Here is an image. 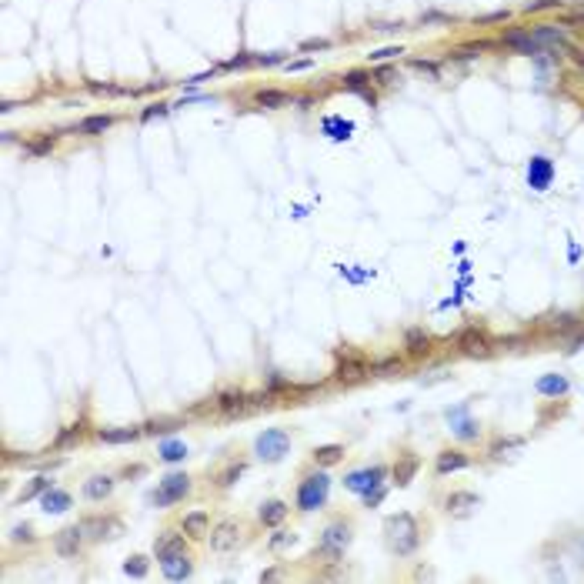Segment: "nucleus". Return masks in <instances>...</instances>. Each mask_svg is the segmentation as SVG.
Instances as JSON below:
<instances>
[{"label":"nucleus","mask_w":584,"mask_h":584,"mask_svg":"<svg viewBox=\"0 0 584 584\" xmlns=\"http://www.w3.org/2000/svg\"><path fill=\"white\" fill-rule=\"evenodd\" d=\"M327 494H331V474L324 468L321 471H307V474L298 481V494H294V508L298 511H321L327 504Z\"/></svg>","instance_id":"f257e3e1"},{"label":"nucleus","mask_w":584,"mask_h":584,"mask_svg":"<svg viewBox=\"0 0 584 584\" xmlns=\"http://www.w3.org/2000/svg\"><path fill=\"white\" fill-rule=\"evenodd\" d=\"M384 534H388L390 551L397 558H411L421 544V531H417V521L411 514H394V518L384 521Z\"/></svg>","instance_id":"f03ea898"},{"label":"nucleus","mask_w":584,"mask_h":584,"mask_svg":"<svg viewBox=\"0 0 584 584\" xmlns=\"http://www.w3.org/2000/svg\"><path fill=\"white\" fill-rule=\"evenodd\" d=\"M347 544H351V521H331L324 528V534H321V541H317V548H314V554H321V558H327V561H341L347 551Z\"/></svg>","instance_id":"7ed1b4c3"},{"label":"nucleus","mask_w":584,"mask_h":584,"mask_svg":"<svg viewBox=\"0 0 584 584\" xmlns=\"http://www.w3.org/2000/svg\"><path fill=\"white\" fill-rule=\"evenodd\" d=\"M191 488H194V484H191V477L184 474V471H171V474L157 484V491L147 494V504H154V508H171V504H180V501L191 494Z\"/></svg>","instance_id":"20e7f679"},{"label":"nucleus","mask_w":584,"mask_h":584,"mask_svg":"<svg viewBox=\"0 0 584 584\" xmlns=\"http://www.w3.org/2000/svg\"><path fill=\"white\" fill-rule=\"evenodd\" d=\"M287 451H291V431H284V428H267L254 441V455L267 464H278Z\"/></svg>","instance_id":"39448f33"},{"label":"nucleus","mask_w":584,"mask_h":584,"mask_svg":"<svg viewBox=\"0 0 584 584\" xmlns=\"http://www.w3.org/2000/svg\"><path fill=\"white\" fill-rule=\"evenodd\" d=\"M81 528H84L87 541H104V538H121L124 534V524L114 514H87L81 521Z\"/></svg>","instance_id":"423d86ee"},{"label":"nucleus","mask_w":584,"mask_h":584,"mask_svg":"<svg viewBox=\"0 0 584 584\" xmlns=\"http://www.w3.org/2000/svg\"><path fill=\"white\" fill-rule=\"evenodd\" d=\"M384 477H388V468H384V464H374V468H361V471L344 474V488L364 498L368 491H374V488H381V484H384Z\"/></svg>","instance_id":"0eeeda50"},{"label":"nucleus","mask_w":584,"mask_h":584,"mask_svg":"<svg viewBox=\"0 0 584 584\" xmlns=\"http://www.w3.org/2000/svg\"><path fill=\"white\" fill-rule=\"evenodd\" d=\"M207 538H211V548H214L217 554H227V551H234L238 541H240V524L238 521H231V518L217 521Z\"/></svg>","instance_id":"6e6552de"},{"label":"nucleus","mask_w":584,"mask_h":584,"mask_svg":"<svg viewBox=\"0 0 584 584\" xmlns=\"http://www.w3.org/2000/svg\"><path fill=\"white\" fill-rule=\"evenodd\" d=\"M87 534L81 524H70V528H64V531H57L54 534V551L61 554V558H77L81 554V548H84Z\"/></svg>","instance_id":"1a4fd4ad"},{"label":"nucleus","mask_w":584,"mask_h":584,"mask_svg":"<svg viewBox=\"0 0 584 584\" xmlns=\"http://www.w3.org/2000/svg\"><path fill=\"white\" fill-rule=\"evenodd\" d=\"M371 371V364L361 357V354H354L351 347H344V351H337V381H357V377H364Z\"/></svg>","instance_id":"9d476101"},{"label":"nucleus","mask_w":584,"mask_h":584,"mask_svg":"<svg viewBox=\"0 0 584 584\" xmlns=\"http://www.w3.org/2000/svg\"><path fill=\"white\" fill-rule=\"evenodd\" d=\"M160 571H164L167 581H187L194 574V558L187 551H174V554H167L160 561Z\"/></svg>","instance_id":"9b49d317"},{"label":"nucleus","mask_w":584,"mask_h":584,"mask_svg":"<svg viewBox=\"0 0 584 584\" xmlns=\"http://www.w3.org/2000/svg\"><path fill=\"white\" fill-rule=\"evenodd\" d=\"M457 347H461L464 354H471V357H488V354H491L488 334L477 331V327H464V331L457 334Z\"/></svg>","instance_id":"f8f14e48"},{"label":"nucleus","mask_w":584,"mask_h":584,"mask_svg":"<svg viewBox=\"0 0 584 584\" xmlns=\"http://www.w3.org/2000/svg\"><path fill=\"white\" fill-rule=\"evenodd\" d=\"M81 494L87 501H94V504H101V501H107L114 494V477L110 474H94L84 481V488H81Z\"/></svg>","instance_id":"ddd939ff"},{"label":"nucleus","mask_w":584,"mask_h":584,"mask_svg":"<svg viewBox=\"0 0 584 584\" xmlns=\"http://www.w3.org/2000/svg\"><path fill=\"white\" fill-rule=\"evenodd\" d=\"M251 397L244 394V390H224V394H217V408L227 414V417H234V414H247L254 404H247Z\"/></svg>","instance_id":"4468645a"},{"label":"nucleus","mask_w":584,"mask_h":584,"mask_svg":"<svg viewBox=\"0 0 584 584\" xmlns=\"http://www.w3.org/2000/svg\"><path fill=\"white\" fill-rule=\"evenodd\" d=\"M70 504H74V498H70L67 491H61V488H47L41 494L43 514H64V511H70Z\"/></svg>","instance_id":"2eb2a0df"},{"label":"nucleus","mask_w":584,"mask_h":584,"mask_svg":"<svg viewBox=\"0 0 584 584\" xmlns=\"http://www.w3.org/2000/svg\"><path fill=\"white\" fill-rule=\"evenodd\" d=\"M180 528H184V534L187 538H207L211 534V514L207 511H187L184 514V521H180Z\"/></svg>","instance_id":"dca6fc26"},{"label":"nucleus","mask_w":584,"mask_h":584,"mask_svg":"<svg viewBox=\"0 0 584 584\" xmlns=\"http://www.w3.org/2000/svg\"><path fill=\"white\" fill-rule=\"evenodd\" d=\"M287 501H281V498H271V501H264L260 504V511H258V521L264 524V528H278L284 518H287Z\"/></svg>","instance_id":"f3484780"},{"label":"nucleus","mask_w":584,"mask_h":584,"mask_svg":"<svg viewBox=\"0 0 584 584\" xmlns=\"http://www.w3.org/2000/svg\"><path fill=\"white\" fill-rule=\"evenodd\" d=\"M174 551H187L184 534H177V531H164V534H157V541H154V558H157V561H164V558L174 554Z\"/></svg>","instance_id":"a211bd4d"},{"label":"nucleus","mask_w":584,"mask_h":584,"mask_svg":"<svg viewBox=\"0 0 584 584\" xmlns=\"http://www.w3.org/2000/svg\"><path fill=\"white\" fill-rule=\"evenodd\" d=\"M140 434H144V424H140V428H101L94 437L104 441V444H130V441H137Z\"/></svg>","instance_id":"6ab92c4d"},{"label":"nucleus","mask_w":584,"mask_h":584,"mask_svg":"<svg viewBox=\"0 0 584 584\" xmlns=\"http://www.w3.org/2000/svg\"><path fill=\"white\" fill-rule=\"evenodd\" d=\"M468 464H471V457L461 455V451H441L437 455V474H451V471H461Z\"/></svg>","instance_id":"aec40b11"},{"label":"nucleus","mask_w":584,"mask_h":584,"mask_svg":"<svg viewBox=\"0 0 584 584\" xmlns=\"http://www.w3.org/2000/svg\"><path fill=\"white\" fill-rule=\"evenodd\" d=\"M311 457H314L317 468H331V464H337L344 457V444H321V448L311 451Z\"/></svg>","instance_id":"412c9836"},{"label":"nucleus","mask_w":584,"mask_h":584,"mask_svg":"<svg viewBox=\"0 0 584 584\" xmlns=\"http://www.w3.org/2000/svg\"><path fill=\"white\" fill-rule=\"evenodd\" d=\"M110 124H114V114H94V117H84V121L77 124V134L94 137V134H104Z\"/></svg>","instance_id":"4be33fe9"},{"label":"nucleus","mask_w":584,"mask_h":584,"mask_svg":"<svg viewBox=\"0 0 584 584\" xmlns=\"http://www.w3.org/2000/svg\"><path fill=\"white\" fill-rule=\"evenodd\" d=\"M528 177H531V187L544 191V187L551 184V164H548L544 157H534V160H531V171H528Z\"/></svg>","instance_id":"5701e85b"},{"label":"nucleus","mask_w":584,"mask_h":584,"mask_svg":"<svg viewBox=\"0 0 584 584\" xmlns=\"http://www.w3.org/2000/svg\"><path fill=\"white\" fill-rule=\"evenodd\" d=\"M244 468H247L244 461H231V464H227V468H224V471L214 477V484H217V488H231V484H234V481L244 474Z\"/></svg>","instance_id":"b1692460"},{"label":"nucleus","mask_w":584,"mask_h":584,"mask_svg":"<svg viewBox=\"0 0 584 584\" xmlns=\"http://www.w3.org/2000/svg\"><path fill=\"white\" fill-rule=\"evenodd\" d=\"M414 471H417V457H404L397 468H394V484L397 488H404V484H411Z\"/></svg>","instance_id":"393cba45"},{"label":"nucleus","mask_w":584,"mask_h":584,"mask_svg":"<svg viewBox=\"0 0 584 584\" xmlns=\"http://www.w3.org/2000/svg\"><path fill=\"white\" fill-rule=\"evenodd\" d=\"M464 414H468L464 408H457V411H448V417H451V421L457 424L455 431L461 434V437H468V441H471V437H477V431H474V421H468Z\"/></svg>","instance_id":"a878e982"},{"label":"nucleus","mask_w":584,"mask_h":584,"mask_svg":"<svg viewBox=\"0 0 584 584\" xmlns=\"http://www.w3.org/2000/svg\"><path fill=\"white\" fill-rule=\"evenodd\" d=\"M47 488H54V484H50V477H34V481H30V488H23L21 494H17V504H23V501H34V498H41V494L47 491Z\"/></svg>","instance_id":"bb28decb"},{"label":"nucleus","mask_w":584,"mask_h":584,"mask_svg":"<svg viewBox=\"0 0 584 584\" xmlns=\"http://www.w3.org/2000/svg\"><path fill=\"white\" fill-rule=\"evenodd\" d=\"M538 390H541V394H548V397H558V394H564V390H567V381H564V377H558V374H551V377H541V381H538Z\"/></svg>","instance_id":"cd10ccee"},{"label":"nucleus","mask_w":584,"mask_h":584,"mask_svg":"<svg viewBox=\"0 0 584 584\" xmlns=\"http://www.w3.org/2000/svg\"><path fill=\"white\" fill-rule=\"evenodd\" d=\"M404 344H408L411 354H424V351H428V334H424L421 327H411V331L404 334Z\"/></svg>","instance_id":"c85d7f7f"},{"label":"nucleus","mask_w":584,"mask_h":584,"mask_svg":"<svg viewBox=\"0 0 584 584\" xmlns=\"http://www.w3.org/2000/svg\"><path fill=\"white\" fill-rule=\"evenodd\" d=\"M254 101H258L260 107H284L291 97H287L284 90H258V97H254Z\"/></svg>","instance_id":"c756f323"},{"label":"nucleus","mask_w":584,"mask_h":584,"mask_svg":"<svg viewBox=\"0 0 584 584\" xmlns=\"http://www.w3.org/2000/svg\"><path fill=\"white\" fill-rule=\"evenodd\" d=\"M324 130L331 134V137L344 140V137H351V130H354V124H351V121H337V117H327V121H324Z\"/></svg>","instance_id":"7c9ffc66"},{"label":"nucleus","mask_w":584,"mask_h":584,"mask_svg":"<svg viewBox=\"0 0 584 584\" xmlns=\"http://www.w3.org/2000/svg\"><path fill=\"white\" fill-rule=\"evenodd\" d=\"M344 87H347V90H354V94H361L364 101H371V104H374V90H368V87H364V74H347Z\"/></svg>","instance_id":"2f4dec72"},{"label":"nucleus","mask_w":584,"mask_h":584,"mask_svg":"<svg viewBox=\"0 0 584 584\" xmlns=\"http://www.w3.org/2000/svg\"><path fill=\"white\" fill-rule=\"evenodd\" d=\"M160 457H164V461H184V457H187V444L164 441V444H160Z\"/></svg>","instance_id":"473e14b6"},{"label":"nucleus","mask_w":584,"mask_h":584,"mask_svg":"<svg viewBox=\"0 0 584 584\" xmlns=\"http://www.w3.org/2000/svg\"><path fill=\"white\" fill-rule=\"evenodd\" d=\"M81 434H84V424L77 421V424H70L67 431L57 434V441H54V448L61 451V448H67V444H74V441H81Z\"/></svg>","instance_id":"72a5a7b5"},{"label":"nucleus","mask_w":584,"mask_h":584,"mask_svg":"<svg viewBox=\"0 0 584 584\" xmlns=\"http://www.w3.org/2000/svg\"><path fill=\"white\" fill-rule=\"evenodd\" d=\"M124 571H127L130 578H144V574H147V558H140V554H134V558H127V564H124Z\"/></svg>","instance_id":"f704fd0d"},{"label":"nucleus","mask_w":584,"mask_h":584,"mask_svg":"<svg viewBox=\"0 0 584 584\" xmlns=\"http://www.w3.org/2000/svg\"><path fill=\"white\" fill-rule=\"evenodd\" d=\"M10 541L14 544H34V528H30V524H17V528L10 531Z\"/></svg>","instance_id":"c9c22d12"},{"label":"nucleus","mask_w":584,"mask_h":584,"mask_svg":"<svg viewBox=\"0 0 584 584\" xmlns=\"http://www.w3.org/2000/svg\"><path fill=\"white\" fill-rule=\"evenodd\" d=\"M294 541H298V534H294V531H278V534L267 541V548H271V551H281L284 544H294Z\"/></svg>","instance_id":"e433bc0d"},{"label":"nucleus","mask_w":584,"mask_h":584,"mask_svg":"<svg viewBox=\"0 0 584 584\" xmlns=\"http://www.w3.org/2000/svg\"><path fill=\"white\" fill-rule=\"evenodd\" d=\"M180 421H147L144 424V434H167V431H174Z\"/></svg>","instance_id":"4c0bfd02"},{"label":"nucleus","mask_w":584,"mask_h":584,"mask_svg":"<svg viewBox=\"0 0 584 584\" xmlns=\"http://www.w3.org/2000/svg\"><path fill=\"white\" fill-rule=\"evenodd\" d=\"M384 494H388V488L381 484V488H374V491H368V494H364V504H368V508H374V504H381V501H384Z\"/></svg>","instance_id":"58836bf2"},{"label":"nucleus","mask_w":584,"mask_h":584,"mask_svg":"<svg viewBox=\"0 0 584 584\" xmlns=\"http://www.w3.org/2000/svg\"><path fill=\"white\" fill-rule=\"evenodd\" d=\"M397 54H404V50H401V47H384V50L371 54V61H390V57H397Z\"/></svg>","instance_id":"ea45409f"},{"label":"nucleus","mask_w":584,"mask_h":584,"mask_svg":"<svg viewBox=\"0 0 584 584\" xmlns=\"http://www.w3.org/2000/svg\"><path fill=\"white\" fill-rule=\"evenodd\" d=\"M571 327H578V321H574L571 314H564V317H558V321H554V331H571Z\"/></svg>","instance_id":"a19ab883"},{"label":"nucleus","mask_w":584,"mask_h":584,"mask_svg":"<svg viewBox=\"0 0 584 584\" xmlns=\"http://www.w3.org/2000/svg\"><path fill=\"white\" fill-rule=\"evenodd\" d=\"M374 371H401V361H397V357H388V361L374 364Z\"/></svg>","instance_id":"79ce46f5"},{"label":"nucleus","mask_w":584,"mask_h":584,"mask_svg":"<svg viewBox=\"0 0 584 584\" xmlns=\"http://www.w3.org/2000/svg\"><path fill=\"white\" fill-rule=\"evenodd\" d=\"M377 77H381V84H390V81H394V70L384 67V70H377Z\"/></svg>","instance_id":"37998d69"},{"label":"nucleus","mask_w":584,"mask_h":584,"mask_svg":"<svg viewBox=\"0 0 584 584\" xmlns=\"http://www.w3.org/2000/svg\"><path fill=\"white\" fill-rule=\"evenodd\" d=\"M327 47V41H307L304 43V50H324Z\"/></svg>","instance_id":"c03bdc74"},{"label":"nucleus","mask_w":584,"mask_h":584,"mask_svg":"<svg viewBox=\"0 0 584 584\" xmlns=\"http://www.w3.org/2000/svg\"><path fill=\"white\" fill-rule=\"evenodd\" d=\"M554 3H558V0H538V3H531L528 10H544V7H554Z\"/></svg>","instance_id":"a18cd8bd"},{"label":"nucleus","mask_w":584,"mask_h":584,"mask_svg":"<svg viewBox=\"0 0 584 584\" xmlns=\"http://www.w3.org/2000/svg\"><path fill=\"white\" fill-rule=\"evenodd\" d=\"M124 474H127V477H137V474H144V464H134V468H124Z\"/></svg>","instance_id":"49530a36"}]
</instances>
